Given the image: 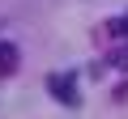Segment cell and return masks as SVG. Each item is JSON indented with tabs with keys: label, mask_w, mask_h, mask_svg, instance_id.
<instances>
[{
	"label": "cell",
	"mask_w": 128,
	"mask_h": 119,
	"mask_svg": "<svg viewBox=\"0 0 128 119\" xmlns=\"http://www.w3.org/2000/svg\"><path fill=\"white\" fill-rule=\"evenodd\" d=\"M47 85H51L56 102H64V106H77V81H73L68 72H56V77H47Z\"/></svg>",
	"instance_id": "obj_1"
},
{
	"label": "cell",
	"mask_w": 128,
	"mask_h": 119,
	"mask_svg": "<svg viewBox=\"0 0 128 119\" xmlns=\"http://www.w3.org/2000/svg\"><path fill=\"white\" fill-rule=\"evenodd\" d=\"M111 64H115V68H128V51H115V55H111Z\"/></svg>",
	"instance_id": "obj_3"
},
{
	"label": "cell",
	"mask_w": 128,
	"mask_h": 119,
	"mask_svg": "<svg viewBox=\"0 0 128 119\" xmlns=\"http://www.w3.org/2000/svg\"><path fill=\"white\" fill-rule=\"evenodd\" d=\"M17 72V47L0 38V77H13Z\"/></svg>",
	"instance_id": "obj_2"
}]
</instances>
